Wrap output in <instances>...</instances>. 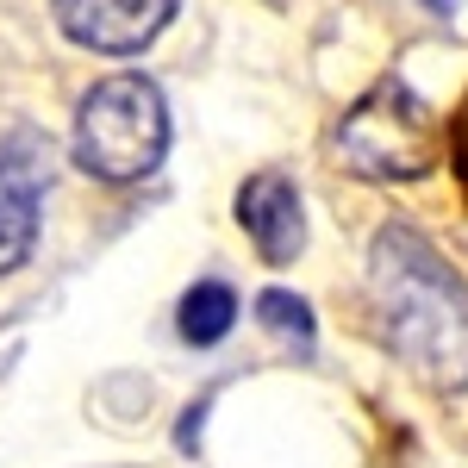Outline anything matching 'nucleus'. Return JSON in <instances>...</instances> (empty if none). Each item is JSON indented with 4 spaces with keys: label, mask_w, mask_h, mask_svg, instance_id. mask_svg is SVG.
Instances as JSON below:
<instances>
[{
    "label": "nucleus",
    "mask_w": 468,
    "mask_h": 468,
    "mask_svg": "<svg viewBox=\"0 0 468 468\" xmlns=\"http://www.w3.org/2000/svg\"><path fill=\"white\" fill-rule=\"evenodd\" d=\"M368 306L399 368H412L431 394L468 388V282L399 218L375 231Z\"/></svg>",
    "instance_id": "nucleus-1"
},
{
    "label": "nucleus",
    "mask_w": 468,
    "mask_h": 468,
    "mask_svg": "<svg viewBox=\"0 0 468 468\" xmlns=\"http://www.w3.org/2000/svg\"><path fill=\"white\" fill-rule=\"evenodd\" d=\"M169 156V101L144 75H107L75 107V163L94 181H144Z\"/></svg>",
    "instance_id": "nucleus-2"
},
{
    "label": "nucleus",
    "mask_w": 468,
    "mask_h": 468,
    "mask_svg": "<svg viewBox=\"0 0 468 468\" xmlns=\"http://www.w3.org/2000/svg\"><path fill=\"white\" fill-rule=\"evenodd\" d=\"M443 156V125L437 112L406 88V81H375L337 125V163L362 181H419Z\"/></svg>",
    "instance_id": "nucleus-3"
},
{
    "label": "nucleus",
    "mask_w": 468,
    "mask_h": 468,
    "mask_svg": "<svg viewBox=\"0 0 468 468\" xmlns=\"http://www.w3.org/2000/svg\"><path fill=\"white\" fill-rule=\"evenodd\" d=\"M50 176H57V156L37 132H6L0 138V275L32 256Z\"/></svg>",
    "instance_id": "nucleus-4"
},
{
    "label": "nucleus",
    "mask_w": 468,
    "mask_h": 468,
    "mask_svg": "<svg viewBox=\"0 0 468 468\" xmlns=\"http://www.w3.org/2000/svg\"><path fill=\"white\" fill-rule=\"evenodd\" d=\"M50 13L69 44L101 57H132L156 44V32L176 19V0H50Z\"/></svg>",
    "instance_id": "nucleus-5"
},
{
    "label": "nucleus",
    "mask_w": 468,
    "mask_h": 468,
    "mask_svg": "<svg viewBox=\"0 0 468 468\" xmlns=\"http://www.w3.org/2000/svg\"><path fill=\"white\" fill-rule=\"evenodd\" d=\"M238 225L256 238L262 262H293L306 250V207H300V187L288 176H250L238 187Z\"/></svg>",
    "instance_id": "nucleus-6"
},
{
    "label": "nucleus",
    "mask_w": 468,
    "mask_h": 468,
    "mask_svg": "<svg viewBox=\"0 0 468 468\" xmlns=\"http://www.w3.org/2000/svg\"><path fill=\"white\" fill-rule=\"evenodd\" d=\"M231 324H238V293L225 288V282L187 288V300H181V337L187 344H218Z\"/></svg>",
    "instance_id": "nucleus-7"
},
{
    "label": "nucleus",
    "mask_w": 468,
    "mask_h": 468,
    "mask_svg": "<svg viewBox=\"0 0 468 468\" xmlns=\"http://www.w3.org/2000/svg\"><path fill=\"white\" fill-rule=\"evenodd\" d=\"M256 324L275 331V337H288L300 356L313 350V306H306L300 293H288V288H269L262 300H256Z\"/></svg>",
    "instance_id": "nucleus-8"
},
{
    "label": "nucleus",
    "mask_w": 468,
    "mask_h": 468,
    "mask_svg": "<svg viewBox=\"0 0 468 468\" xmlns=\"http://www.w3.org/2000/svg\"><path fill=\"white\" fill-rule=\"evenodd\" d=\"M443 156H450V169H456V181L468 194V94H463V107L443 119Z\"/></svg>",
    "instance_id": "nucleus-9"
}]
</instances>
